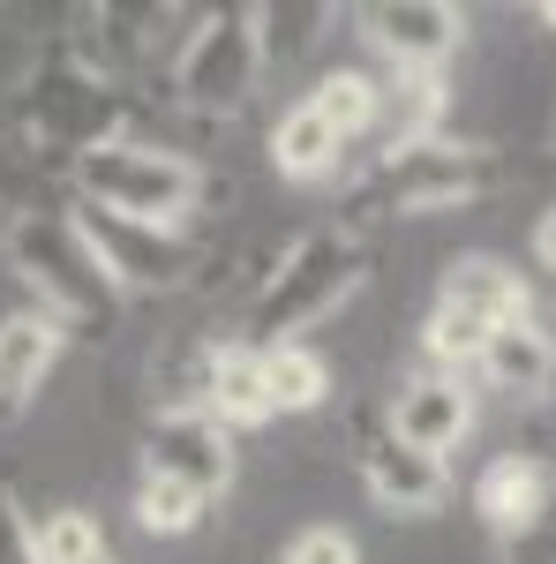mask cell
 Instances as JSON below:
<instances>
[{
    "label": "cell",
    "instance_id": "21",
    "mask_svg": "<svg viewBox=\"0 0 556 564\" xmlns=\"http://www.w3.org/2000/svg\"><path fill=\"white\" fill-rule=\"evenodd\" d=\"M31 564H106V527H98V512L61 505V512L31 520Z\"/></svg>",
    "mask_w": 556,
    "mask_h": 564
},
{
    "label": "cell",
    "instance_id": "28",
    "mask_svg": "<svg viewBox=\"0 0 556 564\" xmlns=\"http://www.w3.org/2000/svg\"><path fill=\"white\" fill-rule=\"evenodd\" d=\"M106 564H113V557H106Z\"/></svg>",
    "mask_w": 556,
    "mask_h": 564
},
{
    "label": "cell",
    "instance_id": "10",
    "mask_svg": "<svg viewBox=\"0 0 556 564\" xmlns=\"http://www.w3.org/2000/svg\"><path fill=\"white\" fill-rule=\"evenodd\" d=\"M353 467L369 481V497L399 512V520H428L444 497H451V475H444V459H428L414 444H399L391 422H369V430L353 436Z\"/></svg>",
    "mask_w": 556,
    "mask_h": 564
},
{
    "label": "cell",
    "instance_id": "12",
    "mask_svg": "<svg viewBox=\"0 0 556 564\" xmlns=\"http://www.w3.org/2000/svg\"><path fill=\"white\" fill-rule=\"evenodd\" d=\"M61 354H68V332L53 316H39V308L0 316V430H15L39 406V391L61 369Z\"/></svg>",
    "mask_w": 556,
    "mask_h": 564
},
{
    "label": "cell",
    "instance_id": "26",
    "mask_svg": "<svg viewBox=\"0 0 556 564\" xmlns=\"http://www.w3.org/2000/svg\"><path fill=\"white\" fill-rule=\"evenodd\" d=\"M534 257H542V271H556V204L542 212V226H534Z\"/></svg>",
    "mask_w": 556,
    "mask_h": 564
},
{
    "label": "cell",
    "instance_id": "23",
    "mask_svg": "<svg viewBox=\"0 0 556 564\" xmlns=\"http://www.w3.org/2000/svg\"><path fill=\"white\" fill-rule=\"evenodd\" d=\"M308 23H331V8H257V45L263 61H294L301 45H316Z\"/></svg>",
    "mask_w": 556,
    "mask_h": 564
},
{
    "label": "cell",
    "instance_id": "17",
    "mask_svg": "<svg viewBox=\"0 0 556 564\" xmlns=\"http://www.w3.org/2000/svg\"><path fill=\"white\" fill-rule=\"evenodd\" d=\"M346 166V143H339V129L301 98V106H286L279 113V129H271V174H286V181H331Z\"/></svg>",
    "mask_w": 556,
    "mask_h": 564
},
{
    "label": "cell",
    "instance_id": "7",
    "mask_svg": "<svg viewBox=\"0 0 556 564\" xmlns=\"http://www.w3.org/2000/svg\"><path fill=\"white\" fill-rule=\"evenodd\" d=\"M143 475L151 481H181L204 505L233 489V436L218 430L211 406H159L143 430Z\"/></svg>",
    "mask_w": 556,
    "mask_h": 564
},
{
    "label": "cell",
    "instance_id": "16",
    "mask_svg": "<svg viewBox=\"0 0 556 564\" xmlns=\"http://www.w3.org/2000/svg\"><path fill=\"white\" fill-rule=\"evenodd\" d=\"M204 406L218 414V430H263L279 406H271V377H263V354L241 347V339H226L211 354V384H204Z\"/></svg>",
    "mask_w": 556,
    "mask_h": 564
},
{
    "label": "cell",
    "instance_id": "25",
    "mask_svg": "<svg viewBox=\"0 0 556 564\" xmlns=\"http://www.w3.org/2000/svg\"><path fill=\"white\" fill-rule=\"evenodd\" d=\"M0 564H31V512L0 489Z\"/></svg>",
    "mask_w": 556,
    "mask_h": 564
},
{
    "label": "cell",
    "instance_id": "20",
    "mask_svg": "<svg viewBox=\"0 0 556 564\" xmlns=\"http://www.w3.org/2000/svg\"><path fill=\"white\" fill-rule=\"evenodd\" d=\"M263 377H271V406L279 414H316L324 399H331V361L316 347H271L263 354Z\"/></svg>",
    "mask_w": 556,
    "mask_h": 564
},
{
    "label": "cell",
    "instance_id": "6",
    "mask_svg": "<svg viewBox=\"0 0 556 564\" xmlns=\"http://www.w3.org/2000/svg\"><path fill=\"white\" fill-rule=\"evenodd\" d=\"M497 188V159L481 143H414V151H377L369 174V204L391 218H428V212H467Z\"/></svg>",
    "mask_w": 556,
    "mask_h": 564
},
{
    "label": "cell",
    "instance_id": "18",
    "mask_svg": "<svg viewBox=\"0 0 556 564\" xmlns=\"http://www.w3.org/2000/svg\"><path fill=\"white\" fill-rule=\"evenodd\" d=\"M384 151H414L444 135V76H399L384 84Z\"/></svg>",
    "mask_w": 556,
    "mask_h": 564
},
{
    "label": "cell",
    "instance_id": "11",
    "mask_svg": "<svg viewBox=\"0 0 556 564\" xmlns=\"http://www.w3.org/2000/svg\"><path fill=\"white\" fill-rule=\"evenodd\" d=\"M384 422H391L399 444L444 459V452H459L467 430H473V391H467V377H451V369H422V377L399 384V399H391Z\"/></svg>",
    "mask_w": 556,
    "mask_h": 564
},
{
    "label": "cell",
    "instance_id": "4",
    "mask_svg": "<svg viewBox=\"0 0 556 564\" xmlns=\"http://www.w3.org/2000/svg\"><path fill=\"white\" fill-rule=\"evenodd\" d=\"M263 76V45H257V8H211L181 31V53H173L166 84L188 113L204 121H226L257 98Z\"/></svg>",
    "mask_w": 556,
    "mask_h": 564
},
{
    "label": "cell",
    "instance_id": "15",
    "mask_svg": "<svg viewBox=\"0 0 556 564\" xmlns=\"http://www.w3.org/2000/svg\"><path fill=\"white\" fill-rule=\"evenodd\" d=\"M473 369H481V384H489V391H512V399H542V391L556 384V332L542 324V316L497 324Z\"/></svg>",
    "mask_w": 556,
    "mask_h": 564
},
{
    "label": "cell",
    "instance_id": "8",
    "mask_svg": "<svg viewBox=\"0 0 556 564\" xmlns=\"http://www.w3.org/2000/svg\"><path fill=\"white\" fill-rule=\"evenodd\" d=\"M76 218H84L90 249L113 271L121 294H181V286L196 279V249H188L181 234H166V226H129V218L90 212V204H76Z\"/></svg>",
    "mask_w": 556,
    "mask_h": 564
},
{
    "label": "cell",
    "instance_id": "19",
    "mask_svg": "<svg viewBox=\"0 0 556 564\" xmlns=\"http://www.w3.org/2000/svg\"><path fill=\"white\" fill-rule=\"evenodd\" d=\"M308 106L339 129V143H353V135H369L377 121H384V84H377V76H361V68H331L324 84L308 90Z\"/></svg>",
    "mask_w": 556,
    "mask_h": 564
},
{
    "label": "cell",
    "instance_id": "5",
    "mask_svg": "<svg viewBox=\"0 0 556 564\" xmlns=\"http://www.w3.org/2000/svg\"><path fill=\"white\" fill-rule=\"evenodd\" d=\"M23 129L53 151H68V159H90L106 143H129V106L113 98L106 68H90L76 53H53L23 90Z\"/></svg>",
    "mask_w": 556,
    "mask_h": 564
},
{
    "label": "cell",
    "instance_id": "13",
    "mask_svg": "<svg viewBox=\"0 0 556 564\" xmlns=\"http://www.w3.org/2000/svg\"><path fill=\"white\" fill-rule=\"evenodd\" d=\"M436 308L459 316V324H473V332H497V324L534 316V286H526L504 257H451L444 279H436Z\"/></svg>",
    "mask_w": 556,
    "mask_h": 564
},
{
    "label": "cell",
    "instance_id": "14",
    "mask_svg": "<svg viewBox=\"0 0 556 564\" xmlns=\"http://www.w3.org/2000/svg\"><path fill=\"white\" fill-rule=\"evenodd\" d=\"M473 512H481V527H489L497 542L534 534L542 512H549V467H542L534 452H504V459H489V467L473 475Z\"/></svg>",
    "mask_w": 556,
    "mask_h": 564
},
{
    "label": "cell",
    "instance_id": "9",
    "mask_svg": "<svg viewBox=\"0 0 556 564\" xmlns=\"http://www.w3.org/2000/svg\"><path fill=\"white\" fill-rule=\"evenodd\" d=\"M353 23L399 76H444V61L467 39V8L451 0H369L353 8Z\"/></svg>",
    "mask_w": 556,
    "mask_h": 564
},
{
    "label": "cell",
    "instance_id": "27",
    "mask_svg": "<svg viewBox=\"0 0 556 564\" xmlns=\"http://www.w3.org/2000/svg\"><path fill=\"white\" fill-rule=\"evenodd\" d=\"M542 23H549V31H556V0H549V8H542Z\"/></svg>",
    "mask_w": 556,
    "mask_h": 564
},
{
    "label": "cell",
    "instance_id": "3",
    "mask_svg": "<svg viewBox=\"0 0 556 564\" xmlns=\"http://www.w3.org/2000/svg\"><path fill=\"white\" fill-rule=\"evenodd\" d=\"M76 196L90 212H113L129 226H166L181 234V218L211 196V174L188 159V151H166V143H106L76 159Z\"/></svg>",
    "mask_w": 556,
    "mask_h": 564
},
{
    "label": "cell",
    "instance_id": "1",
    "mask_svg": "<svg viewBox=\"0 0 556 564\" xmlns=\"http://www.w3.org/2000/svg\"><path fill=\"white\" fill-rule=\"evenodd\" d=\"M8 271L23 279V294L39 316H53L68 339H106L121 324V286L98 263L84 218L76 212H23L8 218Z\"/></svg>",
    "mask_w": 556,
    "mask_h": 564
},
{
    "label": "cell",
    "instance_id": "22",
    "mask_svg": "<svg viewBox=\"0 0 556 564\" xmlns=\"http://www.w3.org/2000/svg\"><path fill=\"white\" fill-rule=\"evenodd\" d=\"M135 527L143 534H196L204 527V497L181 489V481H135Z\"/></svg>",
    "mask_w": 556,
    "mask_h": 564
},
{
    "label": "cell",
    "instance_id": "24",
    "mask_svg": "<svg viewBox=\"0 0 556 564\" xmlns=\"http://www.w3.org/2000/svg\"><path fill=\"white\" fill-rule=\"evenodd\" d=\"M279 564H361V542H353L346 527L316 520V527H301L294 542L279 550Z\"/></svg>",
    "mask_w": 556,
    "mask_h": 564
},
{
    "label": "cell",
    "instance_id": "2",
    "mask_svg": "<svg viewBox=\"0 0 556 564\" xmlns=\"http://www.w3.org/2000/svg\"><path fill=\"white\" fill-rule=\"evenodd\" d=\"M361 286V241L346 234V226H316V234H301L294 249L279 257V271L257 286V302H249V332H241V347H294L301 332H316L324 316H339V302Z\"/></svg>",
    "mask_w": 556,
    "mask_h": 564
}]
</instances>
